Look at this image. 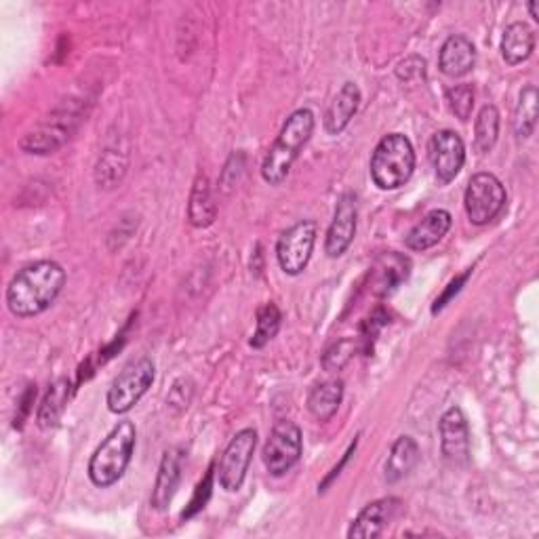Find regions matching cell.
<instances>
[{"label":"cell","mask_w":539,"mask_h":539,"mask_svg":"<svg viewBox=\"0 0 539 539\" xmlns=\"http://www.w3.org/2000/svg\"><path fill=\"white\" fill-rule=\"evenodd\" d=\"M135 438V426L131 422H121L106 436V441L95 449L89 459V478L95 487L106 489L121 481L131 464Z\"/></svg>","instance_id":"3957f363"},{"label":"cell","mask_w":539,"mask_h":539,"mask_svg":"<svg viewBox=\"0 0 539 539\" xmlns=\"http://www.w3.org/2000/svg\"><path fill=\"white\" fill-rule=\"evenodd\" d=\"M358 106H361V89L354 83H346L339 93L331 99V104L325 112V131L329 135L342 133L354 118Z\"/></svg>","instance_id":"ac0fdd59"},{"label":"cell","mask_w":539,"mask_h":539,"mask_svg":"<svg viewBox=\"0 0 539 539\" xmlns=\"http://www.w3.org/2000/svg\"><path fill=\"white\" fill-rule=\"evenodd\" d=\"M447 102L459 121L466 123L474 110V89L470 85H455L447 91Z\"/></svg>","instance_id":"83f0119b"},{"label":"cell","mask_w":539,"mask_h":539,"mask_svg":"<svg viewBox=\"0 0 539 539\" xmlns=\"http://www.w3.org/2000/svg\"><path fill=\"white\" fill-rule=\"evenodd\" d=\"M316 222L304 219L285 230L276 243V259L281 270L289 276L302 274L310 262L316 243Z\"/></svg>","instance_id":"9c48e42d"},{"label":"cell","mask_w":539,"mask_h":539,"mask_svg":"<svg viewBox=\"0 0 539 539\" xmlns=\"http://www.w3.org/2000/svg\"><path fill=\"white\" fill-rule=\"evenodd\" d=\"M451 228V213L445 209L430 211L422 222H417L407 234L405 243L411 251H426L438 245Z\"/></svg>","instance_id":"e0dca14e"},{"label":"cell","mask_w":539,"mask_h":539,"mask_svg":"<svg viewBox=\"0 0 539 539\" xmlns=\"http://www.w3.org/2000/svg\"><path fill=\"white\" fill-rule=\"evenodd\" d=\"M419 462V447L411 436H398L390 455L386 459V481L388 483H398L401 478H405Z\"/></svg>","instance_id":"603a6c76"},{"label":"cell","mask_w":539,"mask_h":539,"mask_svg":"<svg viewBox=\"0 0 539 539\" xmlns=\"http://www.w3.org/2000/svg\"><path fill=\"white\" fill-rule=\"evenodd\" d=\"M398 499L396 497H384L377 499V502L365 506L354 518V523L348 531L350 539H367V537H377L382 535L384 529L388 527V523L394 518L396 510H398Z\"/></svg>","instance_id":"5bb4252c"},{"label":"cell","mask_w":539,"mask_h":539,"mask_svg":"<svg viewBox=\"0 0 539 539\" xmlns=\"http://www.w3.org/2000/svg\"><path fill=\"white\" fill-rule=\"evenodd\" d=\"M361 348V342H352V339H342V342H337L333 344L325 358H323V367L327 371H339V369H344L350 361H352V356L354 352Z\"/></svg>","instance_id":"f1b7e54d"},{"label":"cell","mask_w":539,"mask_h":539,"mask_svg":"<svg viewBox=\"0 0 539 539\" xmlns=\"http://www.w3.org/2000/svg\"><path fill=\"white\" fill-rule=\"evenodd\" d=\"M438 430H441V447L443 455L449 459L451 464L464 466L470 459V430L466 415L459 407H451L449 411L443 413L441 424H438Z\"/></svg>","instance_id":"7c38bea8"},{"label":"cell","mask_w":539,"mask_h":539,"mask_svg":"<svg viewBox=\"0 0 539 539\" xmlns=\"http://www.w3.org/2000/svg\"><path fill=\"white\" fill-rule=\"evenodd\" d=\"M415 171V150L409 137L390 133L377 144L371 156V177L379 190L405 186Z\"/></svg>","instance_id":"277c9868"},{"label":"cell","mask_w":539,"mask_h":539,"mask_svg":"<svg viewBox=\"0 0 539 539\" xmlns=\"http://www.w3.org/2000/svg\"><path fill=\"white\" fill-rule=\"evenodd\" d=\"M281 310L276 308V304H266L257 314V327L251 337L253 348H264L270 339L276 337L278 329H281Z\"/></svg>","instance_id":"4316f807"},{"label":"cell","mask_w":539,"mask_h":539,"mask_svg":"<svg viewBox=\"0 0 539 539\" xmlns=\"http://www.w3.org/2000/svg\"><path fill=\"white\" fill-rule=\"evenodd\" d=\"M409 270H411L409 257L396 253V251L384 253L382 257L377 259V264H375L373 291L377 295L392 293L398 285H401L403 281H407Z\"/></svg>","instance_id":"d6986e66"},{"label":"cell","mask_w":539,"mask_h":539,"mask_svg":"<svg viewBox=\"0 0 539 539\" xmlns=\"http://www.w3.org/2000/svg\"><path fill=\"white\" fill-rule=\"evenodd\" d=\"M468 276H470V270H468V272H464L462 276H457L455 281H451V283H449V289L443 293V297H441V299H436V304H434V308H432V312H434V314H436L438 310H443V308H445V304L449 302V299H451V297H453V295H455L459 289H462V285L468 281Z\"/></svg>","instance_id":"d6a6232c"},{"label":"cell","mask_w":539,"mask_h":539,"mask_svg":"<svg viewBox=\"0 0 539 539\" xmlns=\"http://www.w3.org/2000/svg\"><path fill=\"white\" fill-rule=\"evenodd\" d=\"M154 384V363L150 358H137V361L129 363L118 377L112 382L106 403L108 409L116 415H123L131 411L139 398H142L150 386Z\"/></svg>","instance_id":"8992f818"},{"label":"cell","mask_w":539,"mask_h":539,"mask_svg":"<svg viewBox=\"0 0 539 539\" xmlns=\"http://www.w3.org/2000/svg\"><path fill=\"white\" fill-rule=\"evenodd\" d=\"M428 154H430V163L434 167V173L441 184L453 182L466 163L464 139L449 129L432 135Z\"/></svg>","instance_id":"8fae6325"},{"label":"cell","mask_w":539,"mask_h":539,"mask_svg":"<svg viewBox=\"0 0 539 539\" xmlns=\"http://www.w3.org/2000/svg\"><path fill=\"white\" fill-rule=\"evenodd\" d=\"M537 3H535V0H533V3H529V13H531V17L535 19V22H539V11H537Z\"/></svg>","instance_id":"836d02e7"},{"label":"cell","mask_w":539,"mask_h":539,"mask_svg":"<svg viewBox=\"0 0 539 539\" xmlns=\"http://www.w3.org/2000/svg\"><path fill=\"white\" fill-rule=\"evenodd\" d=\"M537 89L525 87L518 99V106L514 112V133L518 139H527L533 135L537 125Z\"/></svg>","instance_id":"d4e9b609"},{"label":"cell","mask_w":539,"mask_h":539,"mask_svg":"<svg viewBox=\"0 0 539 539\" xmlns=\"http://www.w3.org/2000/svg\"><path fill=\"white\" fill-rule=\"evenodd\" d=\"M396 76L401 78V81H417V78H424L426 76V62L422 57H409V59H405V62L398 64Z\"/></svg>","instance_id":"4dcf8cb0"},{"label":"cell","mask_w":539,"mask_h":539,"mask_svg":"<svg viewBox=\"0 0 539 539\" xmlns=\"http://www.w3.org/2000/svg\"><path fill=\"white\" fill-rule=\"evenodd\" d=\"M356 217H358L356 196L348 192L339 198L333 222H331L327 238H325V253L329 257H333V259L342 257L348 251V247L352 245L354 236H356Z\"/></svg>","instance_id":"4fadbf2b"},{"label":"cell","mask_w":539,"mask_h":539,"mask_svg":"<svg viewBox=\"0 0 539 539\" xmlns=\"http://www.w3.org/2000/svg\"><path fill=\"white\" fill-rule=\"evenodd\" d=\"M70 394H72L70 379L62 377V379H57L55 384H51L49 392L43 398L41 407H38L36 424L41 426L43 430L55 428L59 424V419H62L64 411H66V405L70 401Z\"/></svg>","instance_id":"44dd1931"},{"label":"cell","mask_w":539,"mask_h":539,"mask_svg":"<svg viewBox=\"0 0 539 539\" xmlns=\"http://www.w3.org/2000/svg\"><path fill=\"white\" fill-rule=\"evenodd\" d=\"M211 478H213V472H209V474L205 476V481L196 487V495H194V499H192L190 508L184 512V518H190V516L196 514L198 510L205 508L207 499H209V495H211Z\"/></svg>","instance_id":"1f68e13d"},{"label":"cell","mask_w":539,"mask_h":539,"mask_svg":"<svg viewBox=\"0 0 539 539\" xmlns=\"http://www.w3.org/2000/svg\"><path fill=\"white\" fill-rule=\"evenodd\" d=\"M66 285V270L51 259L19 270L7 287V306L19 318L43 314Z\"/></svg>","instance_id":"6da1fadb"},{"label":"cell","mask_w":539,"mask_h":539,"mask_svg":"<svg viewBox=\"0 0 539 539\" xmlns=\"http://www.w3.org/2000/svg\"><path fill=\"white\" fill-rule=\"evenodd\" d=\"M344 398V382L342 379H327V382L316 384L308 396V409L318 422H329L337 413Z\"/></svg>","instance_id":"ffe728a7"},{"label":"cell","mask_w":539,"mask_h":539,"mask_svg":"<svg viewBox=\"0 0 539 539\" xmlns=\"http://www.w3.org/2000/svg\"><path fill=\"white\" fill-rule=\"evenodd\" d=\"M83 108L81 104H64L59 106L55 112L45 116V121L38 123L24 139H22V150L28 154H51L55 150L62 148L74 129L81 123Z\"/></svg>","instance_id":"5b68a950"},{"label":"cell","mask_w":539,"mask_h":539,"mask_svg":"<svg viewBox=\"0 0 539 539\" xmlns=\"http://www.w3.org/2000/svg\"><path fill=\"white\" fill-rule=\"evenodd\" d=\"M506 205V188L493 173H476L466 188L464 207L474 226H487L502 213Z\"/></svg>","instance_id":"52a82bcc"},{"label":"cell","mask_w":539,"mask_h":539,"mask_svg":"<svg viewBox=\"0 0 539 539\" xmlns=\"http://www.w3.org/2000/svg\"><path fill=\"white\" fill-rule=\"evenodd\" d=\"M182 468H184V453L179 449L165 451L161 468H158L152 499H150L154 510L163 512L169 508V504L173 502V495L179 487V481H182Z\"/></svg>","instance_id":"9a60e30c"},{"label":"cell","mask_w":539,"mask_h":539,"mask_svg":"<svg viewBox=\"0 0 539 539\" xmlns=\"http://www.w3.org/2000/svg\"><path fill=\"white\" fill-rule=\"evenodd\" d=\"M257 447V432L253 428L238 432L219 462V485L228 493H236L243 487L249 464Z\"/></svg>","instance_id":"30bf717a"},{"label":"cell","mask_w":539,"mask_h":539,"mask_svg":"<svg viewBox=\"0 0 539 539\" xmlns=\"http://www.w3.org/2000/svg\"><path fill=\"white\" fill-rule=\"evenodd\" d=\"M535 49V32L525 22H514L506 28L502 38V57L506 64L518 66L527 62Z\"/></svg>","instance_id":"7402d4cb"},{"label":"cell","mask_w":539,"mask_h":539,"mask_svg":"<svg viewBox=\"0 0 539 539\" xmlns=\"http://www.w3.org/2000/svg\"><path fill=\"white\" fill-rule=\"evenodd\" d=\"M476 66V49L470 38L455 34L447 38L445 45L441 47V55H438V68L443 74L451 78L466 76Z\"/></svg>","instance_id":"2e32d148"},{"label":"cell","mask_w":539,"mask_h":539,"mask_svg":"<svg viewBox=\"0 0 539 539\" xmlns=\"http://www.w3.org/2000/svg\"><path fill=\"white\" fill-rule=\"evenodd\" d=\"M302 455V430L289 419H281L264 445V464L272 476L287 474Z\"/></svg>","instance_id":"ba28073f"},{"label":"cell","mask_w":539,"mask_h":539,"mask_svg":"<svg viewBox=\"0 0 539 539\" xmlns=\"http://www.w3.org/2000/svg\"><path fill=\"white\" fill-rule=\"evenodd\" d=\"M188 217L194 228H207L215 222V217H217V205L213 201L211 186L205 173L198 175L194 182V188L190 194V205H188Z\"/></svg>","instance_id":"cb8c5ba5"},{"label":"cell","mask_w":539,"mask_h":539,"mask_svg":"<svg viewBox=\"0 0 539 539\" xmlns=\"http://www.w3.org/2000/svg\"><path fill=\"white\" fill-rule=\"evenodd\" d=\"M499 135V112L495 106H485L478 112L474 125V148L476 152L487 154L493 150Z\"/></svg>","instance_id":"484cf974"},{"label":"cell","mask_w":539,"mask_h":539,"mask_svg":"<svg viewBox=\"0 0 539 539\" xmlns=\"http://www.w3.org/2000/svg\"><path fill=\"white\" fill-rule=\"evenodd\" d=\"M125 173V165H118V156L108 152L97 165V182L104 188H112L116 182H121Z\"/></svg>","instance_id":"f546056e"},{"label":"cell","mask_w":539,"mask_h":539,"mask_svg":"<svg viewBox=\"0 0 539 539\" xmlns=\"http://www.w3.org/2000/svg\"><path fill=\"white\" fill-rule=\"evenodd\" d=\"M314 133V114L308 108L295 110L274 142V146L268 150L264 163H262V177L270 186H281L295 158L299 156V150H302L308 139Z\"/></svg>","instance_id":"7a4b0ae2"}]
</instances>
